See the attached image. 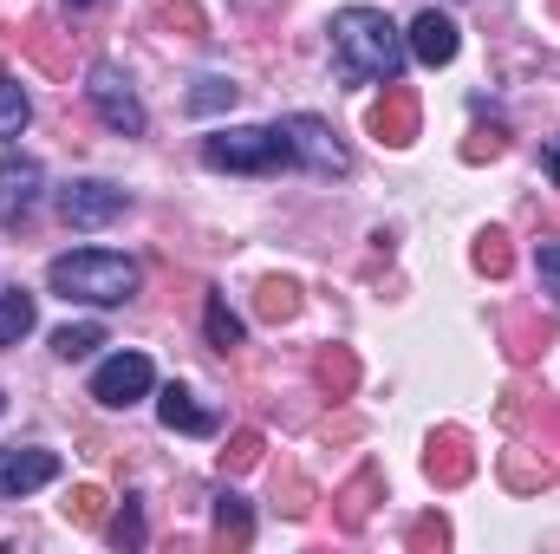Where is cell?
<instances>
[{"mask_svg":"<svg viewBox=\"0 0 560 554\" xmlns=\"http://www.w3.org/2000/svg\"><path fill=\"white\" fill-rule=\"evenodd\" d=\"M372 496H378V476L365 470L359 483H346V489H339V522H346V529H359V522H365V509H372Z\"/></svg>","mask_w":560,"mask_h":554,"instance_id":"ffe728a7","label":"cell"},{"mask_svg":"<svg viewBox=\"0 0 560 554\" xmlns=\"http://www.w3.org/2000/svg\"><path fill=\"white\" fill-rule=\"evenodd\" d=\"M248 529H255V522H248V496L222 489V496H215V542H222V549H248Z\"/></svg>","mask_w":560,"mask_h":554,"instance_id":"5bb4252c","label":"cell"},{"mask_svg":"<svg viewBox=\"0 0 560 554\" xmlns=\"http://www.w3.org/2000/svg\"><path fill=\"white\" fill-rule=\"evenodd\" d=\"M411 46L392 26L385 7H339L332 13V72L339 85H392L405 72Z\"/></svg>","mask_w":560,"mask_h":554,"instance_id":"6da1fadb","label":"cell"},{"mask_svg":"<svg viewBox=\"0 0 560 554\" xmlns=\"http://www.w3.org/2000/svg\"><path fill=\"white\" fill-rule=\"evenodd\" d=\"M476 268H482V275H509V235H502V229H489V235L476 242Z\"/></svg>","mask_w":560,"mask_h":554,"instance_id":"d4e9b609","label":"cell"},{"mask_svg":"<svg viewBox=\"0 0 560 554\" xmlns=\"http://www.w3.org/2000/svg\"><path fill=\"white\" fill-rule=\"evenodd\" d=\"M463 157H469V163H482V157H502V131H476V138L463 143Z\"/></svg>","mask_w":560,"mask_h":554,"instance_id":"83f0119b","label":"cell"},{"mask_svg":"<svg viewBox=\"0 0 560 554\" xmlns=\"http://www.w3.org/2000/svg\"><path fill=\"white\" fill-rule=\"evenodd\" d=\"M163 20H183L189 33H202V13H196L189 0H163Z\"/></svg>","mask_w":560,"mask_h":554,"instance_id":"f1b7e54d","label":"cell"},{"mask_svg":"<svg viewBox=\"0 0 560 554\" xmlns=\"http://www.w3.org/2000/svg\"><path fill=\"white\" fill-rule=\"evenodd\" d=\"M98 346H105V326H98V320H72V326L52 333V353H59V359H85V353H98Z\"/></svg>","mask_w":560,"mask_h":554,"instance_id":"2e32d148","label":"cell"},{"mask_svg":"<svg viewBox=\"0 0 560 554\" xmlns=\"http://www.w3.org/2000/svg\"><path fill=\"white\" fill-rule=\"evenodd\" d=\"M33 320H39V300L26 287H7L0 293V346H20L33 333Z\"/></svg>","mask_w":560,"mask_h":554,"instance_id":"4fadbf2b","label":"cell"},{"mask_svg":"<svg viewBox=\"0 0 560 554\" xmlns=\"http://www.w3.org/2000/svg\"><path fill=\"white\" fill-rule=\"evenodd\" d=\"M405 46H411V59H423V66H450L456 46H463V33H456V20L443 7H423L418 20H411V33H405Z\"/></svg>","mask_w":560,"mask_h":554,"instance_id":"30bf717a","label":"cell"},{"mask_svg":"<svg viewBox=\"0 0 560 554\" xmlns=\"http://www.w3.org/2000/svg\"><path fill=\"white\" fill-rule=\"evenodd\" d=\"M222 105H235V85H229V79H196L189 112H196V118H209V112H222Z\"/></svg>","mask_w":560,"mask_h":554,"instance_id":"44dd1931","label":"cell"},{"mask_svg":"<svg viewBox=\"0 0 560 554\" xmlns=\"http://www.w3.org/2000/svg\"><path fill=\"white\" fill-rule=\"evenodd\" d=\"M372 131H378L385 143H411V138H418V99H411L398 79H392V85H385V99L372 105Z\"/></svg>","mask_w":560,"mask_h":554,"instance_id":"8fae6325","label":"cell"},{"mask_svg":"<svg viewBox=\"0 0 560 554\" xmlns=\"http://www.w3.org/2000/svg\"><path fill=\"white\" fill-rule=\"evenodd\" d=\"M46 483H59V457L52 450H33V443H7L0 450V496L13 503V496H33V489H46Z\"/></svg>","mask_w":560,"mask_h":554,"instance_id":"9c48e42d","label":"cell"},{"mask_svg":"<svg viewBox=\"0 0 560 554\" xmlns=\"http://www.w3.org/2000/svg\"><path fill=\"white\" fill-rule=\"evenodd\" d=\"M202 326H209V346H215V353H235V346H242V320L229 313V300H222V293H209Z\"/></svg>","mask_w":560,"mask_h":554,"instance_id":"ac0fdd59","label":"cell"},{"mask_svg":"<svg viewBox=\"0 0 560 554\" xmlns=\"http://www.w3.org/2000/svg\"><path fill=\"white\" fill-rule=\"evenodd\" d=\"M313 379H319L332 399H346V392L359 385V366H352V353H339V346H332V353H319V359H313Z\"/></svg>","mask_w":560,"mask_h":554,"instance_id":"e0dca14e","label":"cell"},{"mask_svg":"<svg viewBox=\"0 0 560 554\" xmlns=\"http://www.w3.org/2000/svg\"><path fill=\"white\" fill-rule=\"evenodd\" d=\"M535 275H541V293L560 307V242L548 235V242H535Z\"/></svg>","mask_w":560,"mask_h":554,"instance_id":"cb8c5ba5","label":"cell"},{"mask_svg":"<svg viewBox=\"0 0 560 554\" xmlns=\"http://www.w3.org/2000/svg\"><path fill=\"white\" fill-rule=\"evenodd\" d=\"M125 209H131V196H125L118 183H98V176L59 189V216H66L72 229H105V222H118Z\"/></svg>","mask_w":560,"mask_h":554,"instance_id":"ba28073f","label":"cell"},{"mask_svg":"<svg viewBox=\"0 0 560 554\" xmlns=\"http://www.w3.org/2000/svg\"><path fill=\"white\" fill-rule=\"evenodd\" d=\"M138 262L131 255H112V249H72V255H52L46 287L59 300H85V307H118L138 293Z\"/></svg>","mask_w":560,"mask_h":554,"instance_id":"7a4b0ae2","label":"cell"},{"mask_svg":"<svg viewBox=\"0 0 560 554\" xmlns=\"http://www.w3.org/2000/svg\"><path fill=\"white\" fill-rule=\"evenodd\" d=\"M430 476L436 483H463L469 476V443L456 430H443V443H430Z\"/></svg>","mask_w":560,"mask_h":554,"instance_id":"9a60e30c","label":"cell"},{"mask_svg":"<svg viewBox=\"0 0 560 554\" xmlns=\"http://www.w3.org/2000/svg\"><path fill=\"white\" fill-rule=\"evenodd\" d=\"M156 392V366L143 359V353H112L98 372H92V399L105 405V412H125V405H138Z\"/></svg>","mask_w":560,"mask_h":554,"instance_id":"52a82bcc","label":"cell"},{"mask_svg":"<svg viewBox=\"0 0 560 554\" xmlns=\"http://www.w3.org/2000/svg\"><path fill=\"white\" fill-rule=\"evenodd\" d=\"M0 405H7V399H0Z\"/></svg>","mask_w":560,"mask_h":554,"instance_id":"d6a6232c","label":"cell"},{"mask_svg":"<svg viewBox=\"0 0 560 554\" xmlns=\"http://www.w3.org/2000/svg\"><path fill=\"white\" fill-rule=\"evenodd\" d=\"M430 542L443 549V542H450V529H443V522H418V529H411V549H430Z\"/></svg>","mask_w":560,"mask_h":554,"instance_id":"f546056e","label":"cell"},{"mask_svg":"<svg viewBox=\"0 0 560 554\" xmlns=\"http://www.w3.org/2000/svg\"><path fill=\"white\" fill-rule=\"evenodd\" d=\"M255 457H261V430H235V443L222 450V463H229V470H248Z\"/></svg>","mask_w":560,"mask_h":554,"instance_id":"4316f807","label":"cell"},{"mask_svg":"<svg viewBox=\"0 0 560 554\" xmlns=\"http://www.w3.org/2000/svg\"><path fill=\"white\" fill-rule=\"evenodd\" d=\"M66 7H72V13H85V7H98V0H66Z\"/></svg>","mask_w":560,"mask_h":554,"instance_id":"1f68e13d","label":"cell"},{"mask_svg":"<svg viewBox=\"0 0 560 554\" xmlns=\"http://www.w3.org/2000/svg\"><path fill=\"white\" fill-rule=\"evenodd\" d=\"M112 542H118V549H143V509L138 503H125V509L112 516Z\"/></svg>","mask_w":560,"mask_h":554,"instance_id":"484cf974","label":"cell"},{"mask_svg":"<svg viewBox=\"0 0 560 554\" xmlns=\"http://www.w3.org/2000/svg\"><path fill=\"white\" fill-rule=\"evenodd\" d=\"M548 176H555V189H560V143H548Z\"/></svg>","mask_w":560,"mask_h":554,"instance_id":"4dcf8cb0","label":"cell"},{"mask_svg":"<svg viewBox=\"0 0 560 554\" xmlns=\"http://www.w3.org/2000/svg\"><path fill=\"white\" fill-rule=\"evenodd\" d=\"M156 417H163L170 430H189V437H209V430H215V417L202 412L183 385H163V392H156Z\"/></svg>","mask_w":560,"mask_h":554,"instance_id":"7c38bea8","label":"cell"},{"mask_svg":"<svg viewBox=\"0 0 560 554\" xmlns=\"http://www.w3.org/2000/svg\"><path fill=\"white\" fill-rule=\"evenodd\" d=\"M26 118H33V105H26L20 79H7V72H0V143L20 138V131H26Z\"/></svg>","mask_w":560,"mask_h":554,"instance_id":"d6986e66","label":"cell"},{"mask_svg":"<svg viewBox=\"0 0 560 554\" xmlns=\"http://www.w3.org/2000/svg\"><path fill=\"white\" fill-rule=\"evenodd\" d=\"M85 99H92V112H98V125L105 131H118V138H143V105L138 92H131V79L112 66V59H98L92 72H85Z\"/></svg>","mask_w":560,"mask_h":554,"instance_id":"277c9868","label":"cell"},{"mask_svg":"<svg viewBox=\"0 0 560 554\" xmlns=\"http://www.w3.org/2000/svg\"><path fill=\"white\" fill-rule=\"evenodd\" d=\"M202 163L209 170H287L293 163V143L280 125H229V131H209L202 138Z\"/></svg>","mask_w":560,"mask_h":554,"instance_id":"3957f363","label":"cell"},{"mask_svg":"<svg viewBox=\"0 0 560 554\" xmlns=\"http://www.w3.org/2000/svg\"><path fill=\"white\" fill-rule=\"evenodd\" d=\"M39 196H46V170H39V157L7 150V157H0V229H26L33 209H39Z\"/></svg>","mask_w":560,"mask_h":554,"instance_id":"8992f818","label":"cell"},{"mask_svg":"<svg viewBox=\"0 0 560 554\" xmlns=\"http://www.w3.org/2000/svg\"><path fill=\"white\" fill-rule=\"evenodd\" d=\"M66 516H72L79 529H98V522H105V489H92V483H85V489H72Z\"/></svg>","mask_w":560,"mask_h":554,"instance_id":"603a6c76","label":"cell"},{"mask_svg":"<svg viewBox=\"0 0 560 554\" xmlns=\"http://www.w3.org/2000/svg\"><path fill=\"white\" fill-rule=\"evenodd\" d=\"M300 313V287L293 280H268L261 287V320H293Z\"/></svg>","mask_w":560,"mask_h":554,"instance_id":"7402d4cb","label":"cell"},{"mask_svg":"<svg viewBox=\"0 0 560 554\" xmlns=\"http://www.w3.org/2000/svg\"><path fill=\"white\" fill-rule=\"evenodd\" d=\"M280 131H287V143H293V163H306L313 176H346V170H352V150L339 143V131H332L326 118L293 112V118H280Z\"/></svg>","mask_w":560,"mask_h":554,"instance_id":"5b68a950","label":"cell"}]
</instances>
